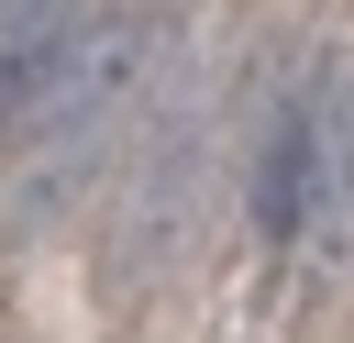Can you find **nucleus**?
<instances>
[{
  "label": "nucleus",
  "instance_id": "1",
  "mask_svg": "<svg viewBox=\"0 0 354 343\" xmlns=\"http://www.w3.org/2000/svg\"><path fill=\"white\" fill-rule=\"evenodd\" d=\"M133 77H144V11H88L77 44H66V66H55V89H44V111H33V133H22L33 166L11 177V221H44L55 188L88 177V155H100V133L122 122Z\"/></svg>",
  "mask_w": 354,
  "mask_h": 343
},
{
  "label": "nucleus",
  "instance_id": "2",
  "mask_svg": "<svg viewBox=\"0 0 354 343\" xmlns=\"http://www.w3.org/2000/svg\"><path fill=\"white\" fill-rule=\"evenodd\" d=\"M343 144H354V77H343V100H332V77L288 89V111H277V133H266V155H254V232H266V243H288V232L332 199Z\"/></svg>",
  "mask_w": 354,
  "mask_h": 343
}]
</instances>
